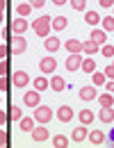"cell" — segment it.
I'll return each instance as SVG.
<instances>
[{"instance_id": "cell-1", "label": "cell", "mask_w": 114, "mask_h": 148, "mask_svg": "<svg viewBox=\"0 0 114 148\" xmlns=\"http://www.w3.org/2000/svg\"><path fill=\"white\" fill-rule=\"evenodd\" d=\"M25 48H27V41L23 34L9 37V55H21V53H25Z\"/></svg>"}, {"instance_id": "cell-2", "label": "cell", "mask_w": 114, "mask_h": 148, "mask_svg": "<svg viewBox=\"0 0 114 148\" xmlns=\"http://www.w3.org/2000/svg\"><path fill=\"white\" fill-rule=\"evenodd\" d=\"M50 18L53 16H41L32 23V30L37 32V37H48L50 34Z\"/></svg>"}, {"instance_id": "cell-3", "label": "cell", "mask_w": 114, "mask_h": 148, "mask_svg": "<svg viewBox=\"0 0 114 148\" xmlns=\"http://www.w3.org/2000/svg\"><path fill=\"white\" fill-rule=\"evenodd\" d=\"M32 119H34V123H43V125H46V123L53 119V110H50L48 105H41V103H39L37 107H34V116H32Z\"/></svg>"}, {"instance_id": "cell-4", "label": "cell", "mask_w": 114, "mask_h": 148, "mask_svg": "<svg viewBox=\"0 0 114 148\" xmlns=\"http://www.w3.org/2000/svg\"><path fill=\"white\" fill-rule=\"evenodd\" d=\"M39 71H41V73H55L57 71V59L53 55H46L39 62Z\"/></svg>"}, {"instance_id": "cell-5", "label": "cell", "mask_w": 114, "mask_h": 148, "mask_svg": "<svg viewBox=\"0 0 114 148\" xmlns=\"http://www.w3.org/2000/svg\"><path fill=\"white\" fill-rule=\"evenodd\" d=\"M27 27H30V23L25 21V16H16V18H12V25H9V30H12L14 34H25Z\"/></svg>"}, {"instance_id": "cell-6", "label": "cell", "mask_w": 114, "mask_h": 148, "mask_svg": "<svg viewBox=\"0 0 114 148\" xmlns=\"http://www.w3.org/2000/svg\"><path fill=\"white\" fill-rule=\"evenodd\" d=\"M9 80H12V84H14V87H19V89H23V87H27V84H30V75L25 73V71H14Z\"/></svg>"}, {"instance_id": "cell-7", "label": "cell", "mask_w": 114, "mask_h": 148, "mask_svg": "<svg viewBox=\"0 0 114 148\" xmlns=\"http://www.w3.org/2000/svg\"><path fill=\"white\" fill-rule=\"evenodd\" d=\"M39 103H41V91H37V89L34 91H25V96H23V105L25 107H32L34 110Z\"/></svg>"}, {"instance_id": "cell-8", "label": "cell", "mask_w": 114, "mask_h": 148, "mask_svg": "<svg viewBox=\"0 0 114 148\" xmlns=\"http://www.w3.org/2000/svg\"><path fill=\"white\" fill-rule=\"evenodd\" d=\"M80 64H82V53H69L66 57V71H78L80 69Z\"/></svg>"}, {"instance_id": "cell-9", "label": "cell", "mask_w": 114, "mask_h": 148, "mask_svg": "<svg viewBox=\"0 0 114 148\" xmlns=\"http://www.w3.org/2000/svg\"><path fill=\"white\" fill-rule=\"evenodd\" d=\"M30 134L34 141H48L50 139V132H48V128H43V123H39V128H32Z\"/></svg>"}, {"instance_id": "cell-10", "label": "cell", "mask_w": 114, "mask_h": 148, "mask_svg": "<svg viewBox=\"0 0 114 148\" xmlns=\"http://www.w3.org/2000/svg\"><path fill=\"white\" fill-rule=\"evenodd\" d=\"M57 121H62V123H69V121H73V107H69V105H62V107L57 110Z\"/></svg>"}, {"instance_id": "cell-11", "label": "cell", "mask_w": 114, "mask_h": 148, "mask_svg": "<svg viewBox=\"0 0 114 148\" xmlns=\"http://www.w3.org/2000/svg\"><path fill=\"white\" fill-rule=\"evenodd\" d=\"M48 87H50L53 91H64V89H66V80H64L62 75H55V73H53V77L48 80Z\"/></svg>"}, {"instance_id": "cell-12", "label": "cell", "mask_w": 114, "mask_h": 148, "mask_svg": "<svg viewBox=\"0 0 114 148\" xmlns=\"http://www.w3.org/2000/svg\"><path fill=\"white\" fill-rule=\"evenodd\" d=\"M66 25H69V18H66V16H55V18H50V30H55V32L66 30Z\"/></svg>"}, {"instance_id": "cell-13", "label": "cell", "mask_w": 114, "mask_h": 148, "mask_svg": "<svg viewBox=\"0 0 114 148\" xmlns=\"http://www.w3.org/2000/svg\"><path fill=\"white\" fill-rule=\"evenodd\" d=\"M59 46H62V41H59L57 37H50V34H48L46 41H43V48H46L48 53H57V50H59Z\"/></svg>"}, {"instance_id": "cell-14", "label": "cell", "mask_w": 114, "mask_h": 148, "mask_svg": "<svg viewBox=\"0 0 114 148\" xmlns=\"http://www.w3.org/2000/svg\"><path fill=\"white\" fill-rule=\"evenodd\" d=\"M87 134H89V130H87V125H82L80 123V128L73 130V134H71V139L76 141V144H80V141H84L87 139Z\"/></svg>"}, {"instance_id": "cell-15", "label": "cell", "mask_w": 114, "mask_h": 148, "mask_svg": "<svg viewBox=\"0 0 114 148\" xmlns=\"http://www.w3.org/2000/svg\"><path fill=\"white\" fill-rule=\"evenodd\" d=\"M87 139H89L94 146H100V144L105 141V132H103V130H91V132L87 134Z\"/></svg>"}, {"instance_id": "cell-16", "label": "cell", "mask_w": 114, "mask_h": 148, "mask_svg": "<svg viewBox=\"0 0 114 148\" xmlns=\"http://www.w3.org/2000/svg\"><path fill=\"white\" fill-rule=\"evenodd\" d=\"M78 96H80L82 100H94L96 96H98V91H96V87H94V84H91V87H82Z\"/></svg>"}, {"instance_id": "cell-17", "label": "cell", "mask_w": 114, "mask_h": 148, "mask_svg": "<svg viewBox=\"0 0 114 148\" xmlns=\"http://www.w3.org/2000/svg\"><path fill=\"white\" fill-rule=\"evenodd\" d=\"M98 50H100V46L94 43L91 39H89V41H82V55H96Z\"/></svg>"}, {"instance_id": "cell-18", "label": "cell", "mask_w": 114, "mask_h": 148, "mask_svg": "<svg viewBox=\"0 0 114 148\" xmlns=\"http://www.w3.org/2000/svg\"><path fill=\"white\" fill-rule=\"evenodd\" d=\"M78 121H80L82 125L94 123V112H91V110H80V112H78Z\"/></svg>"}, {"instance_id": "cell-19", "label": "cell", "mask_w": 114, "mask_h": 148, "mask_svg": "<svg viewBox=\"0 0 114 148\" xmlns=\"http://www.w3.org/2000/svg\"><path fill=\"white\" fill-rule=\"evenodd\" d=\"M80 71H82V73H94L96 71V62L94 59H91V57H84V59H82V64H80Z\"/></svg>"}, {"instance_id": "cell-20", "label": "cell", "mask_w": 114, "mask_h": 148, "mask_svg": "<svg viewBox=\"0 0 114 148\" xmlns=\"http://www.w3.org/2000/svg\"><path fill=\"white\" fill-rule=\"evenodd\" d=\"M64 48L69 50V53H82V41H78V39H69L66 43H64Z\"/></svg>"}, {"instance_id": "cell-21", "label": "cell", "mask_w": 114, "mask_h": 148, "mask_svg": "<svg viewBox=\"0 0 114 148\" xmlns=\"http://www.w3.org/2000/svg\"><path fill=\"white\" fill-rule=\"evenodd\" d=\"M96 98H98L100 107H112V105H114V93H110V91L100 93V96H96Z\"/></svg>"}, {"instance_id": "cell-22", "label": "cell", "mask_w": 114, "mask_h": 148, "mask_svg": "<svg viewBox=\"0 0 114 148\" xmlns=\"http://www.w3.org/2000/svg\"><path fill=\"white\" fill-rule=\"evenodd\" d=\"M91 41L98 43V46L107 43V32H105V30H94V32H91Z\"/></svg>"}, {"instance_id": "cell-23", "label": "cell", "mask_w": 114, "mask_h": 148, "mask_svg": "<svg viewBox=\"0 0 114 148\" xmlns=\"http://www.w3.org/2000/svg\"><path fill=\"white\" fill-rule=\"evenodd\" d=\"M98 119H100L103 123H112V121H114V112H112V107H100Z\"/></svg>"}, {"instance_id": "cell-24", "label": "cell", "mask_w": 114, "mask_h": 148, "mask_svg": "<svg viewBox=\"0 0 114 148\" xmlns=\"http://www.w3.org/2000/svg\"><path fill=\"white\" fill-rule=\"evenodd\" d=\"M7 119H9V121H21V119H23V110H19V105H9Z\"/></svg>"}, {"instance_id": "cell-25", "label": "cell", "mask_w": 114, "mask_h": 148, "mask_svg": "<svg viewBox=\"0 0 114 148\" xmlns=\"http://www.w3.org/2000/svg\"><path fill=\"white\" fill-rule=\"evenodd\" d=\"M32 9H34V7H32L30 2H19V5H16V16H30Z\"/></svg>"}, {"instance_id": "cell-26", "label": "cell", "mask_w": 114, "mask_h": 148, "mask_svg": "<svg viewBox=\"0 0 114 148\" xmlns=\"http://www.w3.org/2000/svg\"><path fill=\"white\" fill-rule=\"evenodd\" d=\"M34 89H37V91H46V89H48V77H46V75L34 77Z\"/></svg>"}, {"instance_id": "cell-27", "label": "cell", "mask_w": 114, "mask_h": 148, "mask_svg": "<svg viewBox=\"0 0 114 148\" xmlns=\"http://www.w3.org/2000/svg\"><path fill=\"white\" fill-rule=\"evenodd\" d=\"M19 125H21L23 132H32V128H34V119H25V116H23V119L19 121Z\"/></svg>"}, {"instance_id": "cell-28", "label": "cell", "mask_w": 114, "mask_h": 148, "mask_svg": "<svg viewBox=\"0 0 114 148\" xmlns=\"http://www.w3.org/2000/svg\"><path fill=\"white\" fill-rule=\"evenodd\" d=\"M98 53H100L103 57H107V59H110V57H114V46H112V43H103Z\"/></svg>"}, {"instance_id": "cell-29", "label": "cell", "mask_w": 114, "mask_h": 148, "mask_svg": "<svg viewBox=\"0 0 114 148\" xmlns=\"http://www.w3.org/2000/svg\"><path fill=\"white\" fill-rule=\"evenodd\" d=\"M84 21H87L89 25H98V23H100V16H98L96 12H84Z\"/></svg>"}, {"instance_id": "cell-30", "label": "cell", "mask_w": 114, "mask_h": 148, "mask_svg": "<svg viewBox=\"0 0 114 148\" xmlns=\"http://www.w3.org/2000/svg\"><path fill=\"white\" fill-rule=\"evenodd\" d=\"M91 80H94V87H103L105 82H107V77H105V73H91Z\"/></svg>"}, {"instance_id": "cell-31", "label": "cell", "mask_w": 114, "mask_h": 148, "mask_svg": "<svg viewBox=\"0 0 114 148\" xmlns=\"http://www.w3.org/2000/svg\"><path fill=\"white\" fill-rule=\"evenodd\" d=\"M53 144H55L57 148H66V146H69V137H64V134H55Z\"/></svg>"}, {"instance_id": "cell-32", "label": "cell", "mask_w": 114, "mask_h": 148, "mask_svg": "<svg viewBox=\"0 0 114 148\" xmlns=\"http://www.w3.org/2000/svg\"><path fill=\"white\" fill-rule=\"evenodd\" d=\"M9 89H12V80H9V75H0V93L9 91Z\"/></svg>"}, {"instance_id": "cell-33", "label": "cell", "mask_w": 114, "mask_h": 148, "mask_svg": "<svg viewBox=\"0 0 114 148\" xmlns=\"http://www.w3.org/2000/svg\"><path fill=\"white\" fill-rule=\"evenodd\" d=\"M69 2H71V7L76 12H84L87 9V0H69Z\"/></svg>"}, {"instance_id": "cell-34", "label": "cell", "mask_w": 114, "mask_h": 148, "mask_svg": "<svg viewBox=\"0 0 114 148\" xmlns=\"http://www.w3.org/2000/svg\"><path fill=\"white\" fill-rule=\"evenodd\" d=\"M103 30H105V32H114V16L103 18Z\"/></svg>"}, {"instance_id": "cell-35", "label": "cell", "mask_w": 114, "mask_h": 148, "mask_svg": "<svg viewBox=\"0 0 114 148\" xmlns=\"http://www.w3.org/2000/svg\"><path fill=\"white\" fill-rule=\"evenodd\" d=\"M0 75H9V62L0 59Z\"/></svg>"}, {"instance_id": "cell-36", "label": "cell", "mask_w": 114, "mask_h": 148, "mask_svg": "<svg viewBox=\"0 0 114 148\" xmlns=\"http://www.w3.org/2000/svg\"><path fill=\"white\" fill-rule=\"evenodd\" d=\"M0 146H9V137H7V132L0 128Z\"/></svg>"}, {"instance_id": "cell-37", "label": "cell", "mask_w": 114, "mask_h": 148, "mask_svg": "<svg viewBox=\"0 0 114 148\" xmlns=\"http://www.w3.org/2000/svg\"><path fill=\"white\" fill-rule=\"evenodd\" d=\"M103 73H105V77H107V80H114V66H107Z\"/></svg>"}, {"instance_id": "cell-38", "label": "cell", "mask_w": 114, "mask_h": 148, "mask_svg": "<svg viewBox=\"0 0 114 148\" xmlns=\"http://www.w3.org/2000/svg\"><path fill=\"white\" fill-rule=\"evenodd\" d=\"M7 55H9V48L0 43V59H7Z\"/></svg>"}, {"instance_id": "cell-39", "label": "cell", "mask_w": 114, "mask_h": 148, "mask_svg": "<svg viewBox=\"0 0 114 148\" xmlns=\"http://www.w3.org/2000/svg\"><path fill=\"white\" fill-rule=\"evenodd\" d=\"M27 2H30L32 7H37V9H41V7L46 5V0H27Z\"/></svg>"}, {"instance_id": "cell-40", "label": "cell", "mask_w": 114, "mask_h": 148, "mask_svg": "<svg viewBox=\"0 0 114 148\" xmlns=\"http://www.w3.org/2000/svg\"><path fill=\"white\" fill-rule=\"evenodd\" d=\"M105 141H110V144L114 146V128L110 130V134H105Z\"/></svg>"}, {"instance_id": "cell-41", "label": "cell", "mask_w": 114, "mask_h": 148, "mask_svg": "<svg viewBox=\"0 0 114 148\" xmlns=\"http://www.w3.org/2000/svg\"><path fill=\"white\" fill-rule=\"evenodd\" d=\"M98 2H100V7H107V9L114 5V0H98Z\"/></svg>"}, {"instance_id": "cell-42", "label": "cell", "mask_w": 114, "mask_h": 148, "mask_svg": "<svg viewBox=\"0 0 114 148\" xmlns=\"http://www.w3.org/2000/svg\"><path fill=\"white\" fill-rule=\"evenodd\" d=\"M7 121H9V119H7V114H5V112L0 110V125H5V123H7Z\"/></svg>"}, {"instance_id": "cell-43", "label": "cell", "mask_w": 114, "mask_h": 148, "mask_svg": "<svg viewBox=\"0 0 114 148\" xmlns=\"http://www.w3.org/2000/svg\"><path fill=\"white\" fill-rule=\"evenodd\" d=\"M107 91L114 93V80H110V82H107Z\"/></svg>"}, {"instance_id": "cell-44", "label": "cell", "mask_w": 114, "mask_h": 148, "mask_svg": "<svg viewBox=\"0 0 114 148\" xmlns=\"http://www.w3.org/2000/svg\"><path fill=\"white\" fill-rule=\"evenodd\" d=\"M5 7H7V0H0V12H5Z\"/></svg>"}, {"instance_id": "cell-45", "label": "cell", "mask_w": 114, "mask_h": 148, "mask_svg": "<svg viewBox=\"0 0 114 148\" xmlns=\"http://www.w3.org/2000/svg\"><path fill=\"white\" fill-rule=\"evenodd\" d=\"M53 2H55V5H66L69 0H53Z\"/></svg>"}, {"instance_id": "cell-46", "label": "cell", "mask_w": 114, "mask_h": 148, "mask_svg": "<svg viewBox=\"0 0 114 148\" xmlns=\"http://www.w3.org/2000/svg\"><path fill=\"white\" fill-rule=\"evenodd\" d=\"M0 23H2V12H0Z\"/></svg>"}, {"instance_id": "cell-47", "label": "cell", "mask_w": 114, "mask_h": 148, "mask_svg": "<svg viewBox=\"0 0 114 148\" xmlns=\"http://www.w3.org/2000/svg\"><path fill=\"white\" fill-rule=\"evenodd\" d=\"M112 9H114V5H112Z\"/></svg>"}, {"instance_id": "cell-48", "label": "cell", "mask_w": 114, "mask_h": 148, "mask_svg": "<svg viewBox=\"0 0 114 148\" xmlns=\"http://www.w3.org/2000/svg\"><path fill=\"white\" fill-rule=\"evenodd\" d=\"M112 66H114V64H112Z\"/></svg>"}, {"instance_id": "cell-49", "label": "cell", "mask_w": 114, "mask_h": 148, "mask_svg": "<svg viewBox=\"0 0 114 148\" xmlns=\"http://www.w3.org/2000/svg\"><path fill=\"white\" fill-rule=\"evenodd\" d=\"M112 34H114V32H112Z\"/></svg>"}]
</instances>
